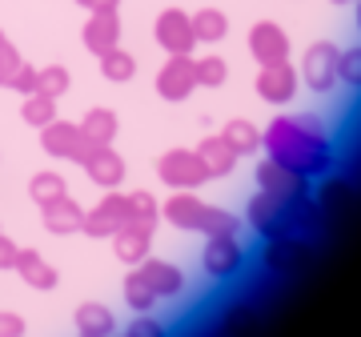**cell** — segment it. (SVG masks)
<instances>
[{
	"instance_id": "6da1fadb",
	"label": "cell",
	"mask_w": 361,
	"mask_h": 337,
	"mask_svg": "<svg viewBox=\"0 0 361 337\" xmlns=\"http://www.w3.org/2000/svg\"><path fill=\"white\" fill-rule=\"evenodd\" d=\"M261 149L269 153V161L285 165L289 173L305 177V181H317L334 168V141H329L325 125L313 113L277 117L261 133Z\"/></svg>"
},
{
	"instance_id": "7a4b0ae2",
	"label": "cell",
	"mask_w": 361,
	"mask_h": 337,
	"mask_svg": "<svg viewBox=\"0 0 361 337\" xmlns=\"http://www.w3.org/2000/svg\"><path fill=\"white\" fill-rule=\"evenodd\" d=\"M245 221H249V229H253L261 241H273V237L297 233V229H293V213H289V201L265 193V189H261V193L249 201Z\"/></svg>"
},
{
	"instance_id": "3957f363",
	"label": "cell",
	"mask_w": 361,
	"mask_h": 337,
	"mask_svg": "<svg viewBox=\"0 0 361 337\" xmlns=\"http://www.w3.org/2000/svg\"><path fill=\"white\" fill-rule=\"evenodd\" d=\"M157 177L169 185V189H201V185H209V168L201 165V157H197V149H169V153H161V161H157Z\"/></svg>"
},
{
	"instance_id": "277c9868",
	"label": "cell",
	"mask_w": 361,
	"mask_h": 337,
	"mask_svg": "<svg viewBox=\"0 0 361 337\" xmlns=\"http://www.w3.org/2000/svg\"><path fill=\"white\" fill-rule=\"evenodd\" d=\"M337 56H341V49L334 40H313L301 56V68H297L301 85L313 92H329L337 85Z\"/></svg>"
},
{
	"instance_id": "5b68a950",
	"label": "cell",
	"mask_w": 361,
	"mask_h": 337,
	"mask_svg": "<svg viewBox=\"0 0 361 337\" xmlns=\"http://www.w3.org/2000/svg\"><path fill=\"white\" fill-rule=\"evenodd\" d=\"M313 257L310 241L301 233H285V237H273V241H265V249H261V265L273 273V277H289V273L305 269Z\"/></svg>"
},
{
	"instance_id": "8992f818",
	"label": "cell",
	"mask_w": 361,
	"mask_h": 337,
	"mask_svg": "<svg viewBox=\"0 0 361 337\" xmlns=\"http://www.w3.org/2000/svg\"><path fill=\"white\" fill-rule=\"evenodd\" d=\"M40 149L49 157H56V161H77V165H85V157L92 153V145L85 141L80 125H73V121H52V125H44L40 129Z\"/></svg>"
},
{
	"instance_id": "52a82bcc",
	"label": "cell",
	"mask_w": 361,
	"mask_h": 337,
	"mask_svg": "<svg viewBox=\"0 0 361 337\" xmlns=\"http://www.w3.org/2000/svg\"><path fill=\"white\" fill-rule=\"evenodd\" d=\"M157 97L169 104H180L189 101L197 92V68H193V56H169L165 65L157 68Z\"/></svg>"
},
{
	"instance_id": "ba28073f",
	"label": "cell",
	"mask_w": 361,
	"mask_h": 337,
	"mask_svg": "<svg viewBox=\"0 0 361 337\" xmlns=\"http://www.w3.org/2000/svg\"><path fill=\"white\" fill-rule=\"evenodd\" d=\"M153 37H157V44H161L169 56H189V52L197 49L193 16L185 13V8H165V13L157 16Z\"/></svg>"
},
{
	"instance_id": "9c48e42d",
	"label": "cell",
	"mask_w": 361,
	"mask_h": 337,
	"mask_svg": "<svg viewBox=\"0 0 361 337\" xmlns=\"http://www.w3.org/2000/svg\"><path fill=\"white\" fill-rule=\"evenodd\" d=\"M201 269L213 277V281H229L245 269V245L237 237H209L205 253H201Z\"/></svg>"
},
{
	"instance_id": "30bf717a",
	"label": "cell",
	"mask_w": 361,
	"mask_h": 337,
	"mask_svg": "<svg viewBox=\"0 0 361 337\" xmlns=\"http://www.w3.org/2000/svg\"><path fill=\"white\" fill-rule=\"evenodd\" d=\"M209 209L193 189H173L165 205H161V221H169L173 229H185V233H205V221H209Z\"/></svg>"
},
{
	"instance_id": "8fae6325",
	"label": "cell",
	"mask_w": 361,
	"mask_h": 337,
	"mask_svg": "<svg viewBox=\"0 0 361 337\" xmlns=\"http://www.w3.org/2000/svg\"><path fill=\"white\" fill-rule=\"evenodd\" d=\"M289 52H293V44H289V32H285L281 25H273V20H257V25L249 28V56H253L261 68L289 61Z\"/></svg>"
},
{
	"instance_id": "7c38bea8",
	"label": "cell",
	"mask_w": 361,
	"mask_h": 337,
	"mask_svg": "<svg viewBox=\"0 0 361 337\" xmlns=\"http://www.w3.org/2000/svg\"><path fill=\"white\" fill-rule=\"evenodd\" d=\"M129 217H133L129 193H104L101 201L85 213V229H80V233H89V237H113Z\"/></svg>"
},
{
	"instance_id": "4fadbf2b",
	"label": "cell",
	"mask_w": 361,
	"mask_h": 337,
	"mask_svg": "<svg viewBox=\"0 0 361 337\" xmlns=\"http://www.w3.org/2000/svg\"><path fill=\"white\" fill-rule=\"evenodd\" d=\"M253 85H257V97H261V101L281 109V104H289V101L297 97V89H301V77H297V68L289 65V61H281V65H265V68H261Z\"/></svg>"
},
{
	"instance_id": "5bb4252c",
	"label": "cell",
	"mask_w": 361,
	"mask_h": 337,
	"mask_svg": "<svg viewBox=\"0 0 361 337\" xmlns=\"http://www.w3.org/2000/svg\"><path fill=\"white\" fill-rule=\"evenodd\" d=\"M257 185L265 193L281 197V201H301V197H310V181L297 177V173H289V168L277 165V161H269V157L257 165Z\"/></svg>"
},
{
	"instance_id": "9a60e30c",
	"label": "cell",
	"mask_w": 361,
	"mask_h": 337,
	"mask_svg": "<svg viewBox=\"0 0 361 337\" xmlns=\"http://www.w3.org/2000/svg\"><path fill=\"white\" fill-rule=\"evenodd\" d=\"M109 241H113L116 261H125V265H133V269L153 253V229H145V225H137V221H125Z\"/></svg>"
},
{
	"instance_id": "2e32d148",
	"label": "cell",
	"mask_w": 361,
	"mask_h": 337,
	"mask_svg": "<svg viewBox=\"0 0 361 337\" xmlns=\"http://www.w3.org/2000/svg\"><path fill=\"white\" fill-rule=\"evenodd\" d=\"M85 173H89L92 185H101V189H116V185L125 181L129 165H125V157L116 153L113 145H101V149H92V153L85 157Z\"/></svg>"
},
{
	"instance_id": "e0dca14e",
	"label": "cell",
	"mask_w": 361,
	"mask_h": 337,
	"mask_svg": "<svg viewBox=\"0 0 361 337\" xmlns=\"http://www.w3.org/2000/svg\"><path fill=\"white\" fill-rule=\"evenodd\" d=\"M80 37H85V49L97 52V56L113 52L116 44H121V16H116V13H89Z\"/></svg>"
},
{
	"instance_id": "ac0fdd59",
	"label": "cell",
	"mask_w": 361,
	"mask_h": 337,
	"mask_svg": "<svg viewBox=\"0 0 361 337\" xmlns=\"http://www.w3.org/2000/svg\"><path fill=\"white\" fill-rule=\"evenodd\" d=\"M13 269L20 273V281H25L28 289H40V293H49V289L61 286V273H56V265H49L37 249H20Z\"/></svg>"
},
{
	"instance_id": "d6986e66",
	"label": "cell",
	"mask_w": 361,
	"mask_h": 337,
	"mask_svg": "<svg viewBox=\"0 0 361 337\" xmlns=\"http://www.w3.org/2000/svg\"><path fill=\"white\" fill-rule=\"evenodd\" d=\"M137 269L145 273V281L153 286L157 298H180V289H185V273H180L173 261H157L153 253H149Z\"/></svg>"
},
{
	"instance_id": "ffe728a7",
	"label": "cell",
	"mask_w": 361,
	"mask_h": 337,
	"mask_svg": "<svg viewBox=\"0 0 361 337\" xmlns=\"http://www.w3.org/2000/svg\"><path fill=\"white\" fill-rule=\"evenodd\" d=\"M197 157H201V165L209 168V181H213V177H229L233 168H237V161H241L237 149H233L221 133L217 137H205V141L197 145Z\"/></svg>"
},
{
	"instance_id": "44dd1931",
	"label": "cell",
	"mask_w": 361,
	"mask_h": 337,
	"mask_svg": "<svg viewBox=\"0 0 361 337\" xmlns=\"http://www.w3.org/2000/svg\"><path fill=\"white\" fill-rule=\"evenodd\" d=\"M44 229H49V233H56V237L80 233V229H85V209H80L73 197L52 201V205H44Z\"/></svg>"
},
{
	"instance_id": "7402d4cb",
	"label": "cell",
	"mask_w": 361,
	"mask_h": 337,
	"mask_svg": "<svg viewBox=\"0 0 361 337\" xmlns=\"http://www.w3.org/2000/svg\"><path fill=\"white\" fill-rule=\"evenodd\" d=\"M116 129H121V121H116L113 109H89L85 121H80V133H85V141H89L92 149L113 145L116 141Z\"/></svg>"
},
{
	"instance_id": "603a6c76",
	"label": "cell",
	"mask_w": 361,
	"mask_h": 337,
	"mask_svg": "<svg viewBox=\"0 0 361 337\" xmlns=\"http://www.w3.org/2000/svg\"><path fill=\"white\" fill-rule=\"evenodd\" d=\"M73 321H77V333H113L116 329V317L109 305H101V301H85V305H77V313H73Z\"/></svg>"
},
{
	"instance_id": "cb8c5ba5",
	"label": "cell",
	"mask_w": 361,
	"mask_h": 337,
	"mask_svg": "<svg viewBox=\"0 0 361 337\" xmlns=\"http://www.w3.org/2000/svg\"><path fill=\"white\" fill-rule=\"evenodd\" d=\"M221 137L237 149V157H253V153H261V129L253 125V121H245V117H233L225 129H221Z\"/></svg>"
},
{
	"instance_id": "d4e9b609",
	"label": "cell",
	"mask_w": 361,
	"mask_h": 337,
	"mask_svg": "<svg viewBox=\"0 0 361 337\" xmlns=\"http://www.w3.org/2000/svg\"><path fill=\"white\" fill-rule=\"evenodd\" d=\"M193 16V37L197 44H217V40L229 37V16L221 8H201V13H189Z\"/></svg>"
},
{
	"instance_id": "484cf974",
	"label": "cell",
	"mask_w": 361,
	"mask_h": 337,
	"mask_svg": "<svg viewBox=\"0 0 361 337\" xmlns=\"http://www.w3.org/2000/svg\"><path fill=\"white\" fill-rule=\"evenodd\" d=\"M28 197L37 201L40 209L52 205V201H61V197H68V181L61 177V173H52V168H44V173H37L32 181H28Z\"/></svg>"
},
{
	"instance_id": "4316f807",
	"label": "cell",
	"mask_w": 361,
	"mask_h": 337,
	"mask_svg": "<svg viewBox=\"0 0 361 337\" xmlns=\"http://www.w3.org/2000/svg\"><path fill=\"white\" fill-rule=\"evenodd\" d=\"M353 205V185L345 177H329V181L317 189V209L322 213H345Z\"/></svg>"
},
{
	"instance_id": "83f0119b",
	"label": "cell",
	"mask_w": 361,
	"mask_h": 337,
	"mask_svg": "<svg viewBox=\"0 0 361 337\" xmlns=\"http://www.w3.org/2000/svg\"><path fill=\"white\" fill-rule=\"evenodd\" d=\"M121 293H125V305H129V310H137V313H149L157 301H161V298L153 293V286L145 281V273H141V269H133L129 277H125Z\"/></svg>"
},
{
	"instance_id": "f1b7e54d",
	"label": "cell",
	"mask_w": 361,
	"mask_h": 337,
	"mask_svg": "<svg viewBox=\"0 0 361 337\" xmlns=\"http://www.w3.org/2000/svg\"><path fill=\"white\" fill-rule=\"evenodd\" d=\"M101 73H104V80H113V85H129V80L137 77V61H133V52H125L116 44L113 52L101 56Z\"/></svg>"
},
{
	"instance_id": "f546056e",
	"label": "cell",
	"mask_w": 361,
	"mask_h": 337,
	"mask_svg": "<svg viewBox=\"0 0 361 337\" xmlns=\"http://www.w3.org/2000/svg\"><path fill=\"white\" fill-rule=\"evenodd\" d=\"M20 117H25V125H32V129H44V125H52V121H56V101H52V97H44V92H28Z\"/></svg>"
},
{
	"instance_id": "4dcf8cb0",
	"label": "cell",
	"mask_w": 361,
	"mask_h": 337,
	"mask_svg": "<svg viewBox=\"0 0 361 337\" xmlns=\"http://www.w3.org/2000/svg\"><path fill=\"white\" fill-rule=\"evenodd\" d=\"M193 68H197V89H221V85L229 80V65L221 61L217 52H209V56H197Z\"/></svg>"
},
{
	"instance_id": "1f68e13d",
	"label": "cell",
	"mask_w": 361,
	"mask_h": 337,
	"mask_svg": "<svg viewBox=\"0 0 361 337\" xmlns=\"http://www.w3.org/2000/svg\"><path fill=\"white\" fill-rule=\"evenodd\" d=\"M129 209H133V217L137 225H145V229H153L157 233V221H161V205L153 201V193H145V189H137V193H129Z\"/></svg>"
},
{
	"instance_id": "d6a6232c",
	"label": "cell",
	"mask_w": 361,
	"mask_h": 337,
	"mask_svg": "<svg viewBox=\"0 0 361 337\" xmlns=\"http://www.w3.org/2000/svg\"><path fill=\"white\" fill-rule=\"evenodd\" d=\"M68 68H61V65H52V68H37V92H44V97H65L68 92Z\"/></svg>"
},
{
	"instance_id": "836d02e7",
	"label": "cell",
	"mask_w": 361,
	"mask_h": 337,
	"mask_svg": "<svg viewBox=\"0 0 361 337\" xmlns=\"http://www.w3.org/2000/svg\"><path fill=\"white\" fill-rule=\"evenodd\" d=\"M241 233V217L229 213V209H209V221H205V237H237Z\"/></svg>"
},
{
	"instance_id": "e575fe53",
	"label": "cell",
	"mask_w": 361,
	"mask_h": 337,
	"mask_svg": "<svg viewBox=\"0 0 361 337\" xmlns=\"http://www.w3.org/2000/svg\"><path fill=\"white\" fill-rule=\"evenodd\" d=\"M337 80H345L349 89H361V49H345L337 56Z\"/></svg>"
},
{
	"instance_id": "d590c367",
	"label": "cell",
	"mask_w": 361,
	"mask_h": 337,
	"mask_svg": "<svg viewBox=\"0 0 361 337\" xmlns=\"http://www.w3.org/2000/svg\"><path fill=\"white\" fill-rule=\"evenodd\" d=\"M125 337H169V329L157 321V317H149V313H137L133 325L125 329Z\"/></svg>"
},
{
	"instance_id": "8d00e7d4",
	"label": "cell",
	"mask_w": 361,
	"mask_h": 337,
	"mask_svg": "<svg viewBox=\"0 0 361 337\" xmlns=\"http://www.w3.org/2000/svg\"><path fill=\"white\" fill-rule=\"evenodd\" d=\"M225 329H229V333H249V329H253V305H229Z\"/></svg>"
},
{
	"instance_id": "74e56055",
	"label": "cell",
	"mask_w": 361,
	"mask_h": 337,
	"mask_svg": "<svg viewBox=\"0 0 361 337\" xmlns=\"http://www.w3.org/2000/svg\"><path fill=\"white\" fill-rule=\"evenodd\" d=\"M8 89H16V92H37V68H28L25 61H20V68L13 73V80H8Z\"/></svg>"
},
{
	"instance_id": "f35d334b",
	"label": "cell",
	"mask_w": 361,
	"mask_h": 337,
	"mask_svg": "<svg viewBox=\"0 0 361 337\" xmlns=\"http://www.w3.org/2000/svg\"><path fill=\"white\" fill-rule=\"evenodd\" d=\"M25 317L13 310H0V337H25Z\"/></svg>"
},
{
	"instance_id": "ab89813d",
	"label": "cell",
	"mask_w": 361,
	"mask_h": 337,
	"mask_svg": "<svg viewBox=\"0 0 361 337\" xmlns=\"http://www.w3.org/2000/svg\"><path fill=\"white\" fill-rule=\"evenodd\" d=\"M16 253H20V245H16L13 237L0 233V269H13V265H16Z\"/></svg>"
},
{
	"instance_id": "60d3db41",
	"label": "cell",
	"mask_w": 361,
	"mask_h": 337,
	"mask_svg": "<svg viewBox=\"0 0 361 337\" xmlns=\"http://www.w3.org/2000/svg\"><path fill=\"white\" fill-rule=\"evenodd\" d=\"M80 8H89V13H116L121 8V0H77Z\"/></svg>"
},
{
	"instance_id": "b9f144b4",
	"label": "cell",
	"mask_w": 361,
	"mask_h": 337,
	"mask_svg": "<svg viewBox=\"0 0 361 337\" xmlns=\"http://www.w3.org/2000/svg\"><path fill=\"white\" fill-rule=\"evenodd\" d=\"M4 52H13V44H8V40H4V32H0V56H4Z\"/></svg>"
},
{
	"instance_id": "7bdbcfd3",
	"label": "cell",
	"mask_w": 361,
	"mask_h": 337,
	"mask_svg": "<svg viewBox=\"0 0 361 337\" xmlns=\"http://www.w3.org/2000/svg\"><path fill=\"white\" fill-rule=\"evenodd\" d=\"M329 4H357V0H329Z\"/></svg>"
},
{
	"instance_id": "ee69618b",
	"label": "cell",
	"mask_w": 361,
	"mask_h": 337,
	"mask_svg": "<svg viewBox=\"0 0 361 337\" xmlns=\"http://www.w3.org/2000/svg\"><path fill=\"white\" fill-rule=\"evenodd\" d=\"M77 337H104V333H77ZM109 337H113V333H109Z\"/></svg>"
},
{
	"instance_id": "f6af8a7d",
	"label": "cell",
	"mask_w": 361,
	"mask_h": 337,
	"mask_svg": "<svg viewBox=\"0 0 361 337\" xmlns=\"http://www.w3.org/2000/svg\"><path fill=\"white\" fill-rule=\"evenodd\" d=\"M357 28H361V0H357Z\"/></svg>"
}]
</instances>
